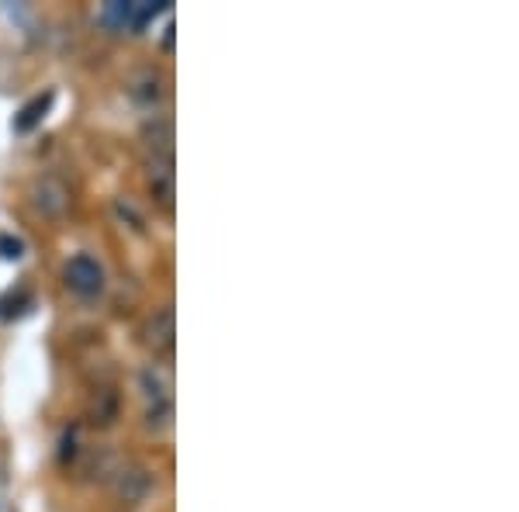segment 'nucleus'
I'll return each instance as SVG.
<instances>
[{
	"label": "nucleus",
	"instance_id": "f257e3e1",
	"mask_svg": "<svg viewBox=\"0 0 519 512\" xmlns=\"http://www.w3.org/2000/svg\"><path fill=\"white\" fill-rule=\"evenodd\" d=\"M142 398H146V423L149 426H167L173 416V398H170V384L156 367H146L142 371Z\"/></svg>",
	"mask_w": 519,
	"mask_h": 512
},
{
	"label": "nucleus",
	"instance_id": "f03ea898",
	"mask_svg": "<svg viewBox=\"0 0 519 512\" xmlns=\"http://www.w3.org/2000/svg\"><path fill=\"white\" fill-rule=\"evenodd\" d=\"M63 281H66V288H70L73 295L97 298L104 291V267L94 260V256L80 253L63 267Z\"/></svg>",
	"mask_w": 519,
	"mask_h": 512
},
{
	"label": "nucleus",
	"instance_id": "7ed1b4c3",
	"mask_svg": "<svg viewBox=\"0 0 519 512\" xmlns=\"http://www.w3.org/2000/svg\"><path fill=\"white\" fill-rule=\"evenodd\" d=\"M160 11H163V4H146V0H135V4H108L101 11V21L111 28H118V32H135V28H142Z\"/></svg>",
	"mask_w": 519,
	"mask_h": 512
},
{
	"label": "nucleus",
	"instance_id": "20e7f679",
	"mask_svg": "<svg viewBox=\"0 0 519 512\" xmlns=\"http://www.w3.org/2000/svg\"><path fill=\"white\" fill-rule=\"evenodd\" d=\"M32 205L39 208L42 215L59 218L66 208H70V187H66L59 177H42L32 191Z\"/></svg>",
	"mask_w": 519,
	"mask_h": 512
},
{
	"label": "nucleus",
	"instance_id": "39448f33",
	"mask_svg": "<svg viewBox=\"0 0 519 512\" xmlns=\"http://www.w3.org/2000/svg\"><path fill=\"white\" fill-rule=\"evenodd\" d=\"M149 485H153V478H149V471L142 468V464H125V468H118L115 481H111L115 495L122 502H129V506H139V502L146 499Z\"/></svg>",
	"mask_w": 519,
	"mask_h": 512
},
{
	"label": "nucleus",
	"instance_id": "423d86ee",
	"mask_svg": "<svg viewBox=\"0 0 519 512\" xmlns=\"http://www.w3.org/2000/svg\"><path fill=\"white\" fill-rule=\"evenodd\" d=\"M142 343H146L153 353H160V357L173 353V308L170 305H163L160 312L146 322V329H142Z\"/></svg>",
	"mask_w": 519,
	"mask_h": 512
},
{
	"label": "nucleus",
	"instance_id": "0eeeda50",
	"mask_svg": "<svg viewBox=\"0 0 519 512\" xmlns=\"http://www.w3.org/2000/svg\"><path fill=\"white\" fill-rule=\"evenodd\" d=\"M49 104H52V94L35 97V101L28 104L25 111H21V118H18V122H14V128H18V132H28V128H32V125L45 115V111H49Z\"/></svg>",
	"mask_w": 519,
	"mask_h": 512
},
{
	"label": "nucleus",
	"instance_id": "6e6552de",
	"mask_svg": "<svg viewBox=\"0 0 519 512\" xmlns=\"http://www.w3.org/2000/svg\"><path fill=\"white\" fill-rule=\"evenodd\" d=\"M0 250H4L0 256H7V260H18V256H21V243H18V239H4V236H0Z\"/></svg>",
	"mask_w": 519,
	"mask_h": 512
}]
</instances>
